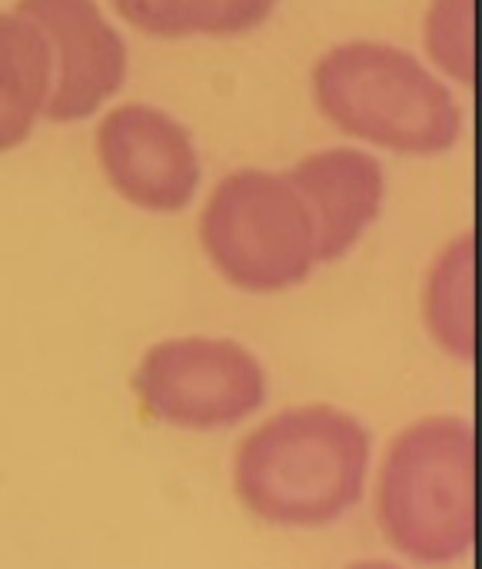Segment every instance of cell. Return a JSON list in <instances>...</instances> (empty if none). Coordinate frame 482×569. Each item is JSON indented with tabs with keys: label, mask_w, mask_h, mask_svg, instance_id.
I'll return each instance as SVG.
<instances>
[{
	"label": "cell",
	"mask_w": 482,
	"mask_h": 569,
	"mask_svg": "<svg viewBox=\"0 0 482 569\" xmlns=\"http://www.w3.org/2000/svg\"><path fill=\"white\" fill-rule=\"evenodd\" d=\"M373 477V433L337 403H297L243 433L230 463L237 503L263 527L327 530L347 520Z\"/></svg>",
	"instance_id": "6da1fadb"
},
{
	"label": "cell",
	"mask_w": 482,
	"mask_h": 569,
	"mask_svg": "<svg viewBox=\"0 0 482 569\" xmlns=\"http://www.w3.org/2000/svg\"><path fill=\"white\" fill-rule=\"evenodd\" d=\"M373 480L383 540L416 567H453L476 547V430L463 413H426L386 447Z\"/></svg>",
	"instance_id": "7a4b0ae2"
},
{
	"label": "cell",
	"mask_w": 482,
	"mask_h": 569,
	"mask_svg": "<svg viewBox=\"0 0 482 569\" xmlns=\"http://www.w3.org/2000/svg\"><path fill=\"white\" fill-rule=\"evenodd\" d=\"M317 110L347 137L406 157L450 153L463 137L453 90L420 57L383 40L330 47L310 77Z\"/></svg>",
	"instance_id": "3957f363"
},
{
	"label": "cell",
	"mask_w": 482,
	"mask_h": 569,
	"mask_svg": "<svg viewBox=\"0 0 482 569\" xmlns=\"http://www.w3.org/2000/svg\"><path fill=\"white\" fill-rule=\"evenodd\" d=\"M200 247L233 290L253 297L287 293L320 267L310 213L277 170L227 173L200 213Z\"/></svg>",
	"instance_id": "277c9868"
},
{
	"label": "cell",
	"mask_w": 482,
	"mask_h": 569,
	"mask_svg": "<svg viewBox=\"0 0 482 569\" xmlns=\"http://www.w3.org/2000/svg\"><path fill=\"white\" fill-rule=\"evenodd\" d=\"M130 390L147 420L180 433H227L270 400L263 360L233 337H167L137 360Z\"/></svg>",
	"instance_id": "5b68a950"
},
{
	"label": "cell",
	"mask_w": 482,
	"mask_h": 569,
	"mask_svg": "<svg viewBox=\"0 0 482 569\" xmlns=\"http://www.w3.org/2000/svg\"><path fill=\"white\" fill-rule=\"evenodd\" d=\"M93 153L113 193L143 213H180L200 190L190 130L153 103L113 107L97 123Z\"/></svg>",
	"instance_id": "8992f818"
},
{
	"label": "cell",
	"mask_w": 482,
	"mask_h": 569,
	"mask_svg": "<svg viewBox=\"0 0 482 569\" xmlns=\"http://www.w3.org/2000/svg\"><path fill=\"white\" fill-rule=\"evenodd\" d=\"M13 10L40 30L50 50L47 120H87L123 87L130 53L97 0H17Z\"/></svg>",
	"instance_id": "52a82bcc"
},
{
	"label": "cell",
	"mask_w": 482,
	"mask_h": 569,
	"mask_svg": "<svg viewBox=\"0 0 482 569\" xmlns=\"http://www.w3.org/2000/svg\"><path fill=\"white\" fill-rule=\"evenodd\" d=\"M287 180L300 193L313 237L317 263L343 260L383 210L386 177L376 157L357 147H327L307 153L287 170Z\"/></svg>",
	"instance_id": "ba28073f"
},
{
	"label": "cell",
	"mask_w": 482,
	"mask_h": 569,
	"mask_svg": "<svg viewBox=\"0 0 482 569\" xmlns=\"http://www.w3.org/2000/svg\"><path fill=\"white\" fill-rule=\"evenodd\" d=\"M50 97V50L17 10H0V153L30 140Z\"/></svg>",
	"instance_id": "9c48e42d"
},
{
	"label": "cell",
	"mask_w": 482,
	"mask_h": 569,
	"mask_svg": "<svg viewBox=\"0 0 482 569\" xmlns=\"http://www.w3.org/2000/svg\"><path fill=\"white\" fill-rule=\"evenodd\" d=\"M423 327L430 340L456 363L476 357V317H473V233L456 237L440 250L423 280Z\"/></svg>",
	"instance_id": "30bf717a"
},
{
	"label": "cell",
	"mask_w": 482,
	"mask_h": 569,
	"mask_svg": "<svg viewBox=\"0 0 482 569\" xmlns=\"http://www.w3.org/2000/svg\"><path fill=\"white\" fill-rule=\"evenodd\" d=\"M140 33L163 40L243 37L270 20L277 0H110Z\"/></svg>",
	"instance_id": "8fae6325"
},
{
	"label": "cell",
	"mask_w": 482,
	"mask_h": 569,
	"mask_svg": "<svg viewBox=\"0 0 482 569\" xmlns=\"http://www.w3.org/2000/svg\"><path fill=\"white\" fill-rule=\"evenodd\" d=\"M423 40L443 73L463 87L473 83V0H433L423 20Z\"/></svg>",
	"instance_id": "7c38bea8"
},
{
	"label": "cell",
	"mask_w": 482,
	"mask_h": 569,
	"mask_svg": "<svg viewBox=\"0 0 482 569\" xmlns=\"http://www.w3.org/2000/svg\"><path fill=\"white\" fill-rule=\"evenodd\" d=\"M343 569H410L406 563H396V560H380V557H373V560H357V563H347Z\"/></svg>",
	"instance_id": "4fadbf2b"
}]
</instances>
